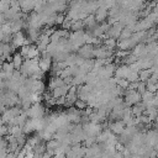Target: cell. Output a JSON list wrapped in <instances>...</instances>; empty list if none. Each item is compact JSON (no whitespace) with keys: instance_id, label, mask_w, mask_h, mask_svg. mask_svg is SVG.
<instances>
[{"instance_id":"6da1fadb","label":"cell","mask_w":158,"mask_h":158,"mask_svg":"<svg viewBox=\"0 0 158 158\" xmlns=\"http://www.w3.org/2000/svg\"><path fill=\"white\" fill-rule=\"evenodd\" d=\"M22 112L21 107L19 106H12L9 109H5L2 111V114L0 115V121L2 123H5L6 126H14L15 123V118Z\"/></svg>"},{"instance_id":"7a4b0ae2","label":"cell","mask_w":158,"mask_h":158,"mask_svg":"<svg viewBox=\"0 0 158 158\" xmlns=\"http://www.w3.org/2000/svg\"><path fill=\"white\" fill-rule=\"evenodd\" d=\"M25 112L28 118H42L46 116V107L41 102H36L32 104Z\"/></svg>"},{"instance_id":"3957f363","label":"cell","mask_w":158,"mask_h":158,"mask_svg":"<svg viewBox=\"0 0 158 158\" xmlns=\"http://www.w3.org/2000/svg\"><path fill=\"white\" fill-rule=\"evenodd\" d=\"M20 54L25 59H36L40 57L41 53L35 43H30V44H25L20 48Z\"/></svg>"},{"instance_id":"277c9868","label":"cell","mask_w":158,"mask_h":158,"mask_svg":"<svg viewBox=\"0 0 158 158\" xmlns=\"http://www.w3.org/2000/svg\"><path fill=\"white\" fill-rule=\"evenodd\" d=\"M83 126V131L85 137H96L101 131H102V125L101 123H95V122H86Z\"/></svg>"},{"instance_id":"5b68a950","label":"cell","mask_w":158,"mask_h":158,"mask_svg":"<svg viewBox=\"0 0 158 158\" xmlns=\"http://www.w3.org/2000/svg\"><path fill=\"white\" fill-rule=\"evenodd\" d=\"M125 104L127 106H133L138 102H141V94L136 90H131V89H126L125 91Z\"/></svg>"},{"instance_id":"8992f818","label":"cell","mask_w":158,"mask_h":158,"mask_svg":"<svg viewBox=\"0 0 158 158\" xmlns=\"http://www.w3.org/2000/svg\"><path fill=\"white\" fill-rule=\"evenodd\" d=\"M30 43H31V42L27 40L26 35H25L22 31H20V32L12 35L11 44H12L14 48H21L22 46H25V44H30Z\"/></svg>"},{"instance_id":"52a82bcc","label":"cell","mask_w":158,"mask_h":158,"mask_svg":"<svg viewBox=\"0 0 158 158\" xmlns=\"http://www.w3.org/2000/svg\"><path fill=\"white\" fill-rule=\"evenodd\" d=\"M78 52H79V57H81L83 59L94 58V46L93 44H84L78 49Z\"/></svg>"},{"instance_id":"ba28073f","label":"cell","mask_w":158,"mask_h":158,"mask_svg":"<svg viewBox=\"0 0 158 158\" xmlns=\"http://www.w3.org/2000/svg\"><path fill=\"white\" fill-rule=\"evenodd\" d=\"M109 127H110L109 130H110L114 135H116V136H117V135H121V133L123 132V130H125V127H126V126H125V123L122 122V120H121V121L116 120V121L111 122V123L109 125Z\"/></svg>"},{"instance_id":"9c48e42d","label":"cell","mask_w":158,"mask_h":158,"mask_svg":"<svg viewBox=\"0 0 158 158\" xmlns=\"http://www.w3.org/2000/svg\"><path fill=\"white\" fill-rule=\"evenodd\" d=\"M107 16H109V11H107V9H105V7H102V6L98 7V10H96L95 14H94V17H95L96 23H98V22H99V23L104 22Z\"/></svg>"},{"instance_id":"30bf717a","label":"cell","mask_w":158,"mask_h":158,"mask_svg":"<svg viewBox=\"0 0 158 158\" xmlns=\"http://www.w3.org/2000/svg\"><path fill=\"white\" fill-rule=\"evenodd\" d=\"M132 54L136 56L137 58H141L143 56L147 54V49H146V44L144 43H137L135 47H133V51H132Z\"/></svg>"},{"instance_id":"8fae6325","label":"cell","mask_w":158,"mask_h":158,"mask_svg":"<svg viewBox=\"0 0 158 158\" xmlns=\"http://www.w3.org/2000/svg\"><path fill=\"white\" fill-rule=\"evenodd\" d=\"M11 62H12L15 69L19 70V69L21 68L22 63H23V57L20 54V52H15V53L12 54V57H11Z\"/></svg>"},{"instance_id":"7c38bea8","label":"cell","mask_w":158,"mask_h":158,"mask_svg":"<svg viewBox=\"0 0 158 158\" xmlns=\"http://www.w3.org/2000/svg\"><path fill=\"white\" fill-rule=\"evenodd\" d=\"M0 68H1V70H2L4 73H6V74H12V73L16 70L11 60H5V62H2Z\"/></svg>"},{"instance_id":"4fadbf2b","label":"cell","mask_w":158,"mask_h":158,"mask_svg":"<svg viewBox=\"0 0 158 158\" xmlns=\"http://www.w3.org/2000/svg\"><path fill=\"white\" fill-rule=\"evenodd\" d=\"M83 22H84V27H85V28H88V30H90L91 27H94V26L96 25V21H95V17H94V15H93V14L88 15V16L83 20Z\"/></svg>"},{"instance_id":"5bb4252c","label":"cell","mask_w":158,"mask_h":158,"mask_svg":"<svg viewBox=\"0 0 158 158\" xmlns=\"http://www.w3.org/2000/svg\"><path fill=\"white\" fill-rule=\"evenodd\" d=\"M151 75H152V68H149V69H142V70L138 72V79H139V81H144L146 83Z\"/></svg>"},{"instance_id":"9a60e30c","label":"cell","mask_w":158,"mask_h":158,"mask_svg":"<svg viewBox=\"0 0 158 158\" xmlns=\"http://www.w3.org/2000/svg\"><path fill=\"white\" fill-rule=\"evenodd\" d=\"M102 46H105L107 49H111V51H114V48H115V47H117V42H116V40H115V38L107 37L106 40H104V42H102Z\"/></svg>"},{"instance_id":"2e32d148","label":"cell","mask_w":158,"mask_h":158,"mask_svg":"<svg viewBox=\"0 0 158 158\" xmlns=\"http://www.w3.org/2000/svg\"><path fill=\"white\" fill-rule=\"evenodd\" d=\"M84 28H85V27H84V22H83V20L73 21L72 27H70V30H73V31H83Z\"/></svg>"},{"instance_id":"e0dca14e","label":"cell","mask_w":158,"mask_h":158,"mask_svg":"<svg viewBox=\"0 0 158 158\" xmlns=\"http://www.w3.org/2000/svg\"><path fill=\"white\" fill-rule=\"evenodd\" d=\"M132 33H133V32H132L128 27H123L122 31H121V33H120V37H118V38H120V41H121V40H127V38H130V37L132 36Z\"/></svg>"},{"instance_id":"ac0fdd59","label":"cell","mask_w":158,"mask_h":158,"mask_svg":"<svg viewBox=\"0 0 158 158\" xmlns=\"http://www.w3.org/2000/svg\"><path fill=\"white\" fill-rule=\"evenodd\" d=\"M11 0H0V14H5L10 9Z\"/></svg>"},{"instance_id":"d6986e66","label":"cell","mask_w":158,"mask_h":158,"mask_svg":"<svg viewBox=\"0 0 158 158\" xmlns=\"http://www.w3.org/2000/svg\"><path fill=\"white\" fill-rule=\"evenodd\" d=\"M74 106H75V109H78L79 111H83V110H85V109L88 107V104H86V101H84V100H81V99H77V101L74 102Z\"/></svg>"},{"instance_id":"ffe728a7","label":"cell","mask_w":158,"mask_h":158,"mask_svg":"<svg viewBox=\"0 0 158 158\" xmlns=\"http://www.w3.org/2000/svg\"><path fill=\"white\" fill-rule=\"evenodd\" d=\"M116 83H117V86H120V88H122V89H127L128 85H130V83H128L126 79H117V78H116Z\"/></svg>"},{"instance_id":"44dd1931","label":"cell","mask_w":158,"mask_h":158,"mask_svg":"<svg viewBox=\"0 0 158 158\" xmlns=\"http://www.w3.org/2000/svg\"><path fill=\"white\" fill-rule=\"evenodd\" d=\"M5 135H7V126L0 121V138H4Z\"/></svg>"},{"instance_id":"7402d4cb","label":"cell","mask_w":158,"mask_h":158,"mask_svg":"<svg viewBox=\"0 0 158 158\" xmlns=\"http://www.w3.org/2000/svg\"><path fill=\"white\" fill-rule=\"evenodd\" d=\"M64 19H65L64 14H57V16H56V25H62Z\"/></svg>"},{"instance_id":"603a6c76","label":"cell","mask_w":158,"mask_h":158,"mask_svg":"<svg viewBox=\"0 0 158 158\" xmlns=\"http://www.w3.org/2000/svg\"><path fill=\"white\" fill-rule=\"evenodd\" d=\"M19 153H20V151H16V152H7L6 158H17V157H19Z\"/></svg>"},{"instance_id":"cb8c5ba5","label":"cell","mask_w":158,"mask_h":158,"mask_svg":"<svg viewBox=\"0 0 158 158\" xmlns=\"http://www.w3.org/2000/svg\"><path fill=\"white\" fill-rule=\"evenodd\" d=\"M6 22V20H5V17H4V15L2 14H0V27L4 25Z\"/></svg>"},{"instance_id":"d4e9b609","label":"cell","mask_w":158,"mask_h":158,"mask_svg":"<svg viewBox=\"0 0 158 158\" xmlns=\"http://www.w3.org/2000/svg\"><path fill=\"white\" fill-rule=\"evenodd\" d=\"M156 158H158V151H157V154H156Z\"/></svg>"},{"instance_id":"484cf974","label":"cell","mask_w":158,"mask_h":158,"mask_svg":"<svg viewBox=\"0 0 158 158\" xmlns=\"http://www.w3.org/2000/svg\"><path fill=\"white\" fill-rule=\"evenodd\" d=\"M157 88H158V83H157Z\"/></svg>"}]
</instances>
